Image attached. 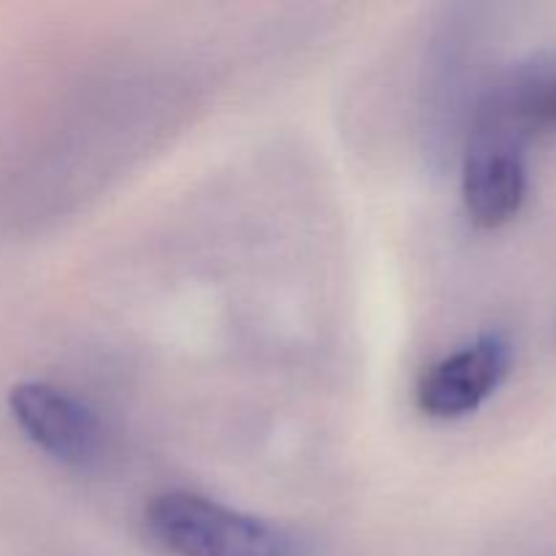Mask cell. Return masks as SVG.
Segmentation results:
<instances>
[{
    "mask_svg": "<svg viewBox=\"0 0 556 556\" xmlns=\"http://www.w3.org/2000/svg\"><path fill=\"white\" fill-rule=\"evenodd\" d=\"M144 527L172 556H307L296 532L188 489L155 494Z\"/></svg>",
    "mask_w": 556,
    "mask_h": 556,
    "instance_id": "obj_1",
    "label": "cell"
},
{
    "mask_svg": "<svg viewBox=\"0 0 556 556\" xmlns=\"http://www.w3.org/2000/svg\"><path fill=\"white\" fill-rule=\"evenodd\" d=\"M9 413L20 432L60 465L87 470L106 448L101 418L87 402L47 380H22L9 391Z\"/></svg>",
    "mask_w": 556,
    "mask_h": 556,
    "instance_id": "obj_2",
    "label": "cell"
},
{
    "mask_svg": "<svg viewBox=\"0 0 556 556\" xmlns=\"http://www.w3.org/2000/svg\"><path fill=\"white\" fill-rule=\"evenodd\" d=\"M514 345L503 331H486L470 345L429 364L416 386V405L424 416L456 421L476 413L508 378Z\"/></svg>",
    "mask_w": 556,
    "mask_h": 556,
    "instance_id": "obj_3",
    "label": "cell"
},
{
    "mask_svg": "<svg viewBox=\"0 0 556 556\" xmlns=\"http://www.w3.org/2000/svg\"><path fill=\"white\" fill-rule=\"evenodd\" d=\"M462 199L476 226L500 228L514 220L527 199L525 147L476 130L462 168Z\"/></svg>",
    "mask_w": 556,
    "mask_h": 556,
    "instance_id": "obj_4",
    "label": "cell"
},
{
    "mask_svg": "<svg viewBox=\"0 0 556 556\" xmlns=\"http://www.w3.org/2000/svg\"><path fill=\"white\" fill-rule=\"evenodd\" d=\"M476 130L510 141L556 134V68H527L510 76L478 112Z\"/></svg>",
    "mask_w": 556,
    "mask_h": 556,
    "instance_id": "obj_5",
    "label": "cell"
}]
</instances>
